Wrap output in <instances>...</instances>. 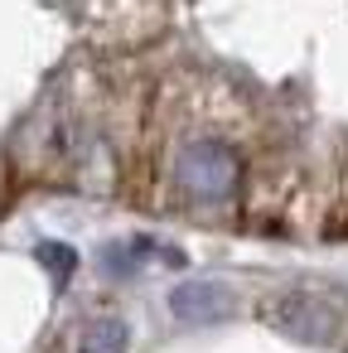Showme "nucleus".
I'll return each instance as SVG.
<instances>
[{
  "instance_id": "nucleus-5",
  "label": "nucleus",
  "mask_w": 348,
  "mask_h": 353,
  "mask_svg": "<svg viewBox=\"0 0 348 353\" xmlns=\"http://www.w3.org/2000/svg\"><path fill=\"white\" fill-rule=\"evenodd\" d=\"M34 256L54 271V281H68V276L78 271V252H73L68 242H39V247H34Z\"/></svg>"
},
{
  "instance_id": "nucleus-4",
  "label": "nucleus",
  "mask_w": 348,
  "mask_h": 353,
  "mask_svg": "<svg viewBox=\"0 0 348 353\" xmlns=\"http://www.w3.org/2000/svg\"><path fill=\"white\" fill-rule=\"evenodd\" d=\"M126 348H131V329H126V319H116V314L92 319V324L83 329V339H78V353H126Z\"/></svg>"
},
{
  "instance_id": "nucleus-3",
  "label": "nucleus",
  "mask_w": 348,
  "mask_h": 353,
  "mask_svg": "<svg viewBox=\"0 0 348 353\" xmlns=\"http://www.w3.org/2000/svg\"><path fill=\"white\" fill-rule=\"evenodd\" d=\"M170 310L179 324H213V319H227L237 310V295L223 281H179L170 290Z\"/></svg>"
},
{
  "instance_id": "nucleus-2",
  "label": "nucleus",
  "mask_w": 348,
  "mask_h": 353,
  "mask_svg": "<svg viewBox=\"0 0 348 353\" xmlns=\"http://www.w3.org/2000/svg\"><path fill=\"white\" fill-rule=\"evenodd\" d=\"M179 189L189 194V199H203V203H223V199H232L237 194V179H242V160H237V150L227 145V141H213V136H203V141H189L184 145V155H179Z\"/></svg>"
},
{
  "instance_id": "nucleus-1",
  "label": "nucleus",
  "mask_w": 348,
  "mask_h": 353,
  "mask_svg": "<svg viewBox=\"0 0 348 353\" xmlns=\"http://www.w3.org/2000/svg\"><path fill=\"white\" fill-rule=\"evenodd\" d=\"M266 324L295 343H309V348H334L348 329L343 310H334L324 295L314 290H280L266 300Z\"/></svg>"
}]
</instances>
